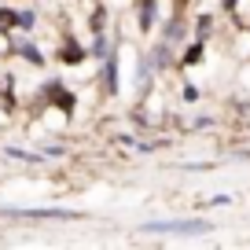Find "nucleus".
Here are the masks:
<instances>
[{"label": "nucleus", "instance_id": "nucleus-1", "mask_svg": "<svg viewBox=\"0 0 250 250\" xmlns=\"http://www.w3.org/2000/svg\"><path fill=\"white\" fill-rule=\"evenodd\" d=\"M206 221H199V217H191V221H151V225H144V232H158V235H166V232H184V235H199V232H206Z\"/></svg>", "mask_w": 250, "mask_h": 250}, {"label": "nucleus", "instance_id": "nucleus-2", "mask_svg": "<svg viewBox=\"0 0 250 250\" xmlns=\"http://www.w3.org/2000/svg\"><path fill=\"white\" fill-rule=\"evenodd\" d=\"M59 59L74 66V62H81V59H85V52H81V48L74 44V41H66V44H62V52H59Z\"/></svg>", "mask_w": 250, "mask_h": 250}, {"label": "nucleus", "instance_id": "nucleus-3", "mask_svg": "<svg viewBox=\"0 0 250 250\" xmlns=\"http://www.w3.org/2000/svg\"><path fill=\"white\" fill-rule=\"evenodd\" d=\"M48 96L55 100V107H59V110H70V107H74V96H70V92H62L59 85H52V88H48Z\"/></svg>", "mask_w": 250, "mask_h": 250}, {"label": "nucleus", "instance_id": "nucleus-4", "mask_svg": "<svg viewBox=\"0 0 250 250\" xmlns=\"http://www.w3.org/2000/svg\"><path fill=\"white\" fill-rule=\"evenodd\" d=\"M11 26H19V15L15 11H0V33H8Z\"/></svg>", "mask_w": 250, "mask_h": 250}, {"label": "nucleus", "instance_id": "nucleus-5", "mask_svg": "<svg viewBox=\"0 0 250 250\" xmlns=\"http://www.w3.org/2000/svg\"><path fill=\"white\" fill-rule=\"evenodd\" d=\"M199 59H203V48H191V52L184 55V62H199Z\"/></svg>", "mask_w": 250, "mask_h": 250}, {"label": "nucleus", "instance_id": "nucleus-6", "mask_svg": "<svg viewBox=\"0 0 250 250\" xmlns=\"http://www.w3.org/2000/svg\"><path fill=\"white\" fill-rule=\"evenodd\" d=\"M225 8H235V0H225Z\"/></svg>", "mask_w": 250, "mask_h": 250}]
</instances>
